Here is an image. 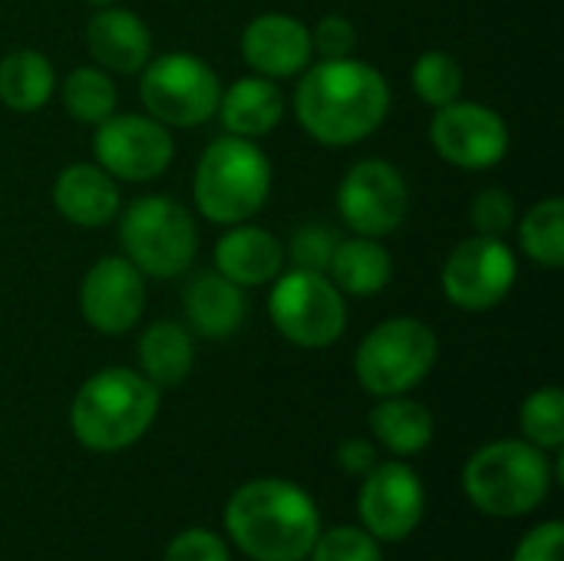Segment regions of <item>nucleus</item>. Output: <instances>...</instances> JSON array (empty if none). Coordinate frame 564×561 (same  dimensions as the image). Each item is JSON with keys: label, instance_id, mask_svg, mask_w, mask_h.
Segmentation results:
<instances>
[{"label": "nucleus", "instance_id": "nucleus-1", "mask_svg": "<svg viewBox=\"0 0 564 561\" xmlns=\"http://www.w3.org/2000/svg\"><path fill=\"white\" fill-rule=\"evenodd\" d=\"M390 83L364 60H321L304 69L294 89V116L301 129L330 149L370 139L390 116Z\"/></svg>", "mask_w": 564, "mask_h": 561}, {"label": "nucleus", "instance_id": "nucleus-2", "mask_svg": "<svg viewBox=\"0 0 564 561\" xmlns=\"http://www.w3.org/2000/svg\"><path fill=\"white\" fill-rule=\"evenodd\" d=\"M231 542L254 561H304L321 536L314 499L288 479H251L225 506Z\"/></svg>", "mask_w": 564, "mask_h": 561}, {"label": "nucleus", "instance_id": "nucleus-3", "mask_svg": "<svg viewBox=\"0 0 564 561\" xmlns=\"http://www.w3.org/2000/svg\"><path fill=\"white\" fill-rule=\"evenodd\" d=\"M155 413L159 387L142 370L106 367L76 390L69 427L79 446L93 453H119L149 433Z\"/></svg>", "mask_w": 564, "mask_h": 561}, {"label": "nucleus", "instance_id": "nucleus-4", "mask_svg": "<svg viewBox=\"0 0 564 561\" xmlns=\"http://www.w3.org/2000/svg\"><path fill=\"white\" fill-rule=\"evenodd\" d=\"M271 182V162L254 139L218 136L205 145L192 175L195 208L212 225L251 222L268 205Z\"/></svg>", "mask_w": 564, "mask_h": 561}, {"label": "nucleus", "instance_id": "nucleus-5", "mask_svg": "<svg viewBox=\"0 0 564 561\" xmlns=\"http://www.w3.org/2000/svg\"><path fill=\"white\" fill-rule=\"evenodd\" d=\"M463 489L469 503L492 519L529 516L552 489V466L545 450L529 440H496L469 456Z\"/></svg>", "mask_w": 564, "mask_h": 561}, {"label": "nucleus", "instance_id": "nucleus-6", "mask_svg": "<svg viewBox=\"0 0 564 561\" xmlns=\"http://www.w3.org/2000/svg\"><path fill=\"white\" fill-rule=\"evenodd\" d=\"M119 241L126 258L145 278H178L198 255V228L192 212L169 195H142L119 215Z\"/></svg>", "mask_w": 564, "mask_h": 561}, {"label": "nucleus", "instance_id": "nucleus-7", "mask_svg": "<svg viewBox=\"0 0 564 561\" xmlns=\"http://www.w3.org/2000/svg\"><path fill=\"white\" fill-rule=\"evenodd\" d=\"M440 357V337L420 317L377 324L354 354V374L370 397H397L420 387Z\"/></svg>", "mask_w": 564, "mask_h": 561}, {"label": "nucleus", "instance_id": "nucleus-8", "mask_svg": "<svg viewBox=\"0 0 564 561\" xmlns=\"http://www.w3.org/2000/svg\"><path fill=\"white\" fill-rule=\"evenodd\" d=\"M139 79V99L152 119H159L169 129H192L208 122L218 112L221 99V79L195 53L172 50L162 56H152Z\"/></svg>", "mask_w": 564, "mask_h": 561}, {"label": "nucleus", "instance_id": "nucleus-9", "mask_svg": "<svg viewBox=\"0 0 564 561\" xmlns=\"http://www.w3.org/2000/svg\"><path fill=\"white\" fill-rule=\"evenodd\" d=\"M268 314L278 334L304 350L330 347L347 331V298L317 271H281L268 294Z\"/></svg>", "mask_w": 564, "mask_h": 561}, {"label": "nucleus", "instance_id": "nucleus-10", "mask_svg": "<svg viewBox=\"0 0 564 561\" xmlns=\"http://www.w3.org/2000/svg\"><path fill=\"white\" fill-rule=\"evenodd\" d=\"M443 294L459 311H492L502 304L516 281H519V261L516 251L506 245V238L492 235H473L463 238L446 265H443Z\"/></svg>", "mask_w": 564, "mask_h": 561}, {"label": "nucleus", "instance_id": "nucleus-11", "mask_svg": "<svg viewBox=\"0 0 564 561\" xmlns=\"http://www.w3.org/2000/svg\"><path fill=\"white\" fill-rule=\"evenodd\" d=\"M93 155L116 182H152L172 165L175 139L149 112H112L96 126Z\"/></svg>", "mask_w": 564, "mask_h": 561}, {"label": "nucleus", "instance_id": "nucleus-12", "mask_svg": "<svg viewBox=\"0 0 564 561\" xmlns=\"http://www.w3.org/2000/svg\"><path fill=\"white\" fill-rule=\"evenodd\" d=\"M337 212L354 235L387 238L406 222L410 185L387 159L354 162L337 185Z\"/></svg>", "mask_w": 564, "mask_h": 561}, {"label": "nucleus", "instance_id": "nucleus-13", "mask_svg": "<svg viewBox=\"0 0 564 561\" xmlns=\"http://www.w3.org/2000/svg\"><path fill=\"white\" fill-rule=\"evenodd\" d=\"M430 142L443 162L466 172H486L509 155L512 132L492 106L459 96L433 112Z\"/></svg>", "mask_w": 564, "mask_h": 561}, {"label": "nucleus", "instance_id": "nucleus-14", "mask_svg": "<svg viewBox=\"0 0 564 561\" xmlns=\"http://www.w3.org/2000/svg\"><path fill=\"white\" fill-rule=\"evenodd\" d=\"M357 509L364 529L377 542H400L423 522L426 493L420 476L406 463H377L364 476Z\"/></svg>", "mask_w": 564, "mask_h": 561}, {"label": "nucleus", "instance_id": "nucleus-15", "mask_svg": "<svg viewBox=\"0 0 564 561\" xmlns=\"http://www.w3.org/2000/svg\"><path fill=\"white\" fill-rule=\"evenodd\" d=\"M145 274L126 255L99 258L79 284V314L99 334H126L142 321Z\"/></svg>", "mask_w": 564, "mask_h": 561}, {"label": "nucleus", "instance_id": "nucleus-16", "mask_svg": "<svg viewBox=\"0 0 564 561\" xmlns=\"http://www.w3.org/2000/svg\"><path fill=\"white\" fill-rule=\"evenodd\" d=\"M241 60L268 79L301 76L311 60V26L291 13H261L241 30Z\"/></svg>", "mask_w": 564, "mask_h": 561}, {"label": "nucleus", "instance_id": "nucleus-17", "mask_svg": "<svg viewBox=\"0 0 564 561\" xmlns=\"http://www.w3.org/2000/svg\"><path fill=\"white\" fill-rule=\"evenodd\" d=\"M86 50L106 73L135 76L152 60L149 23L126 7H99L86 23Z\"/></svg>", "mask_w": 564, "mask_h": 561}, {"label": "nucleus", "instance_id": "nucleus-18", "mask_svg": "<svg viewBox=\"0 0 564 561\" xmlns=\"http://www.w3.org/2000/svg\"><path fill=\"white\" fill-rule=\"evenodd\" d=\"M284 245L261 225H228V235L215 245V271L238 288L271 284L284 271Z\"/></svg>", "mask_w": 564, "mask_h": 561}, {"label": "nucleus", "instance_id": "nucleus-19", "mask_svg": "<svg viewBox=\"0 0 564 561\" xmlns=\"http://www.w3.org/2000/svg\"><path fill=\"white\" fill-rule=\"evenodd\" d=\"M116 179L96 162H73L53 182V208L79 228H102L119 215Z\"/></svg>", "mask_w": 564, "mask_h": 561}, {"label": "nucleus", "instance_id": "nucleus-20", "mask_svg": "<svg viewBox=\"0 0 564 561\" xmlns=\"http://www.w3.org/2000/svg\"><path fill=\"white\" fill-rule=\"evenodd\" d=\"M182 311L195 334L208 341H225L241 331L248 317V294L218 271H202L185 284Z\"/></svg>", "mask_w": 564, "mask_h": 561}, {"label": "nucleus", "instance_id": "nucleus-21", "mask_svg": "<svg viewBox=\"0 0 564 561\" xmlns=\"http://www.w3.org/2000/svg\"><path fill=\"white\" fill-rule=\"evenodd\" d=\"M215 116L221 119L228 136L258 142L261 136L274 132L278 122L284 119V93L274 79L251 73L221 89Z\"/></svg>", "mask_w": 564, "mask_h": 561}, {"label": "nucleus", "instance_id": "nucleus-22", "mask_svg": "<svg viewBox=\"0 0 564 561\" xmlns=\"http://www.w3.org/2000/svg\"><path fill=\"white\" fill-rule=\"evenodd\" d=\"M327 274L344 298H373L390 284L393 258L380 238L354 235L337 241Z\"/></svg>", "mask_w": 564, "mask_h": 561}, {"label": "nucleus", "instance_id": "nucleus-23", "mask_svg": "<svg viewBox=\"0 0 564 561\" xmlns=\"http://www.w3.org/2000/svg\"><path fill=\"white\" fill-rule=\"evenodd\" d=\"M135 354H139V367L142 374L162 390V387H178L188 374H192V364H195V341H192V331L178 321H152L139 344H135Z\"/></svg>", "mask_w": 564, "mask_h": 561}, {"label": "nucleus", "instance_id": "nucleus-24", "mask_svg": "<svg viewBox=\"0 0 564 561\" xmlns=\"http://www.w3.org/2000/svg\"><path fill=\"white\" fill-rule=\"evenodd\" d=\"M370 433L397 456H416L433 443V413L406 393L380 397L370 410Z\"/></svg>", "mask_w": 564, "mask_h": 561}, {"label": "nucleus", "instance_id": "nucleus-25", "mask_svg": "<svg viewBox=\"0 0 564 561\" xmlns=\"http://www.w3.org/2000/svg\"><path fill=\"white\" fill-rule=\"evenodd\" d=\"M56 69L40 50H13L0 60V103L10 112H36L53 99Z\"/></svg>", "mask_w": 564, "mask_h": 561}, {"label": "nucleus", "instance_id": "nucleus-26", "mask_svg": "<svg viewBox=\"0 0 564 561\" xmlns=\"http://www.w3.org/2000/svg\"><path fill=\"white\" fill-rule=\"evenodd\" d=\"M519 245L529 261L558 271L564 265V202L542 198L519 222Z\"/></svg>", "mask_w": 564, "mask_h": 561}, {"label": "nucleus", "instance_id": "nucleus-27", "mask_svg": "<svg viewBox=\"0 0 564 561\" xmlns=\"http://www.w3.org/2000/svg\"><path fill=\"white\" fill-rule=\"evenodd\" d=\"M63 106L73 119L99 126L119 106V89L102 66H76L63 79Z\"/></svg>", "mask_w": 564, "mask_h": 561}, {"label": "nucleus", "instance_id": "nucleus-28", "mask_svg": "<svg viewBox=\"0 0 564 561\" xmlns=\"http://www.w3.org/2000/svg\"><path fill=\"white\" fill-rule=\"evenodd\" d=\"M410 83H413V93L426 106L440 109V106L463 96L466 73H463L459 60L449 50H426V53L416 56V63L410 69Z\"/></svg>", "mask_w": 564, "mask_h": 561}, {"label": "nucleus", "instance_id": "nucleus-29", "mask_svg": "<svg viewBox=\"0 0 564 561\" xmlns=\"http://www.w3.org/2000/svg\"><path fill=\"white\" fill-rule=\"evenodd\" d=\"M522 433L539 450H562L564 443V393L558 387H542L525 397L519 413Z\"/></svg>", "mask_w": 564, "mask_h": 561}, {"label": "nucleus", "instance_id": "nucleus-30", "mask_svg": "<svg viewBox=\"0 0 564 561\" xmlns=\"http://www.w3.org/2000/svg\"><path fill=\"white\" fill-rule=\"evenodd\" d=\"M340 235L330 228V225H321V222H307L301 225L288 248H284V261L297 271H317V274H327L330 268V258H334V248H337Z\"/></svg>", "mask_w": 564, "mask_h": 561}, {"label": "nucleus", "instance_id": "nucleus-31", "mask_svg": "<svg viewBox=\"0 0 564 561\" xmlns=\"http://www.w3.org/2000/svg\"><path fill=\"white\" fill-rule=\"evenodd\" d=\"M311 561H383L380 542L367 529L337 526L324 536H317Z\"/></svg>", "mask_w": 564, "mask_h": 561}, {"label": "nucleus", "instance_id": "nucleus-32", "mask_svg": "<svg viewBox=\"0 0 564 561\" xmlns=\"http://www.w3.org/2000/svg\"><path fill=\"white\" fill-rule=\"evenodd\" d=\"M473 228L476 235H492V238H506L516 222H519V208L516 198L506 188H482L473 198Z\"/></svg>", "mask_w": 564, "mask_h": 561}, {"label": "nucleus", "instance_id": "nucleus-33", "mask_svg": "<svg viewBox=\"0 0 564 561\" xmlns=\"http://www.w3.org/2000/svg\"><path fill=\"white\" fill-rule=\"evenodd\" d=\"M311 46L321 60H347L357 50V26L344 13H327L311 26Z\"/></svg>", "mask_w": 564, "mask_h": 561}, {"label": "nucleus", "instance_id": "nucleus-34", "mask_svg": "<svg viewBox=\"0 0 564 561\" xmlns=\"http://www.w3.org/2000/svg\"><path fill=\"white\" fill-rule=\"evenodd\" d=\"M165 561H231L225 542L208 532V529H185L178 532L169 549H165Z\"/></svg>", "mask_w": 564, "mask_h": 561}, {"label": "nucleus", "instance_id": "nucleus-35", "mask_svg": "<svg viewBox=\"0 0 564 561\" xmlns=\"http://www.w3.org/2000/svg\"><path fill=\"white\" fill-rule=\"evenodd\" d=\"M562 522H545V526H535V529L519 542L512 561H558L562 559Z\"/></svg>", "mask_w": 564, "mask_h": 561}, {"label": "nucleus", "instance_id": "nucleus-36", "mask_svg": "<svg viewBox=\"0 0 564 561\" xmlns=\"http://www.w3.org/2000/svg\"><path fill=\"white\" fill-rule=\"evenodd\" d=\"M337 466L347 473V476H367L373 466H377V446L370 440H344L337 446Z\"/></svg>", "mask_w": 564, "mask_h": 561}, {"label": "nucleus", "instance_id": "nucleus-37", "mask_svg": "<svg viewBox=\"0 0 564 561\" xmlns=\"http://www.w3.org/2000/svg\"><path fill=\"white\" fill-rule=\"evenodd\" d=\"M83 3H89L93 10H99V7H112L116 0H83Z\"/></svg>", "mask_w": 564, "mask_h": 561}]
</instances>
